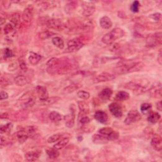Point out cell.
Listing matches in <instances>:
<instances>
[{
  "label": "cell",
  "mask_w": 162,
  "mask_h": 162,
  "mask_svg": "<svg viewBox=\"0 0 162 162\" xmlns=\"http://www.w3.org/2000/svg\"><path fill=\"white\" fill-rule=\"evenodd\" d=\"M42 59V56L41 55L34 53V52H30L29 53V61L30 62V63L32 65H38L39 61L41 60Z\"/></svg>",
  "instance_id": "d6986e66"
},
{
  "label": "cell",
  "mask_w": 162,
  "mask_h": 162,
  "mask_svg": "<svg viewBox=\"0 0 162 162\" xmlns=\"http://www.w3.org/2000/svg\"><path fill=\"white\" fill-rule=\"evenodd\" d=\"M8 98V94L7 92L5 91H1L0 92V99L1 100H7Z\"/></svg>",
  "instance_id": "681fc988"
},
{
  "label": "cell",
  "mask_w": 162,
  "mask_h": 162,
  "mask_svg": "<svg viewBox=\"0 0 162 162\" xmlns=\"http://www.w3.org/2000/svg\"><path fill=\"white\" fill-rule=\"evenodd\" d=\"M139 7H140V3L138 1H134L133 4L131 5V10H132V11L134 12V13H137L139 11Z\"/></svg>",
  "instance_id": "ee69618b"
},
{
  "label": "cell",
  "mask_w": 162,
  "mask_h": 162,
  "mask_svg": "<svg viewBox=\"0 0 162 162\" xmlns=\"http://www.w3.org/2000/svg\"><path fill=\"white\" fill-rule=\"evenodd\" d=\"M60 100V98L57 96H54V97H52V98H47L46 100H43V101H40V104L44 106H50V105H52L55 103H56L58 101H59Z\"/></svg>",
  "instance_id": "4316f807"
},
{
  "label": "cell",
  "mask_w": 162,
  "mask_h": 162,
  "mask_svg": "<svg viewBox=\"0 0 162 162\" xmlns=\"http://www.w3.org/2000/svg\"><path fill=\"white\" fill-rule=\"evenodd\" d=\"M36 131V127L35 128L34 126H30L28 127V130H27V133L29 134H32L34 133Z\"/></svg>",
  "instance_id": "f907efd6"
},
{
  "label": "cell",
  "mask_w": 162,
  "mask_h": 162,
  "mask_svg": "<svg viewBox=\"0 0 162 162\" xmlns=\"http://www.w3.org/2000/svg\"><path fill=\"white\" fill-rule=\"evenodd\" d=\"M1 25H3L4 24V23H5V20L3 19V18H1Z\"/></svg>",
  "instance_id": "6f0895ef"
},
{
  "label": "cell",
  "mask_w": 162,
  "mask_h": 162,
  "mask_svg": "<svg viewBox=\"0 0 162 162\" xmlns=\"http://www.w3.org/2000/svg\"><path fill=\"white\" fill-rule=\"evenodd\" d=\"M55 34L53 33V32L51 31H43L40 32L39 34V37L41 39L44 40V39H49L51 37H52V36H53Z\"/></svg>",
  "instance_id": "8d00e7d4"
},
{
  "label": "cell",
  "mask_w": 162,
  "mask_h": 162,
  "mask_svg": "<svg viewBox=\"0 0 162 162\" xmlns=\"http://www.w3.org/2000/svg\"><path fill=\"white\" fill-rule=\"evenodd\" d=\"M77 3L76 2L74 1H72V2H69L65 5V11L68 14H70L72 13H73L75 10L77 8Z\"/></svg>",
  "instance_id": "484cf974"
},
{
  "label": "cell",
  "mask_w": 162,
  "mask_h": 162,
  "mask_svg": "<svg viewBox=\"0 0 162 162\" xmlns=\"http://www.w3.org/2000/svg\"><path fill=\"white\" fill-rule=\"evenodd\" d=\"M143 67L141 62H134L132 63L121 64L115 69V75H121L139 72Z\"/></svg>",
  "instance_id": "7a4b0ae2"
},
{
  "label": "cell",
  "mask_w": 162,
  "mask_h": 162,
  "mask_svg": "<svg viewBox=\"0 0 162 162\" xmlns=\"http://www.w3.org/2000/svg\"><path fill=\"white\" fill-rule=\"evenodd\" d=\"M100 24L103 29L106 30L110 29L113 25L112 21L107 16H104V17L101 18L100 20Z\"/></svg>",
  "instance_id": "7402d4cb"
},
{
  "label": "cell",
  "mask_w": 162,
  "mask_h": 162,
  "mask_svg": "<svg viewBox=\"0 0 162 162\" xmlns=\"http://www.w3.org/2000/svg\"><path fill=\"white\" fill-rule=\"evenodd\" d=\"M141 119L140 113L136 110H132L128 113L127 117L124 120L125 125H131L133 123L138 122Z\"/></svg>",
  "instance_id": "9c48e42d"
},
{
  "label": "cell",
  "mask_w": 162,
  "mask_h": 162,
  "mask_svg": "<svg viewBox=\"0 0 162 162\" xmlns=\"http://www.w3.org/2000/svg\"><path fill=\"white\" fill-rule=\"evenodd\" d=\"M61 137V134H56L54 135H52V136H50L49 138L47 139V141L48 143H53V142H55L58 141Z\"/></svg>",
  "instance_id": "b9f144b4"
},
{
  "label": "cell",
  "mask_w": 162,
  "mask_h": 162,
  "mask_svg": "<svg viewBox=\"0 0 162 162\" xmlns=\"http://www.w3.org/2000/svg\"><path fill=\"white\" fill-rule=\"evenodd\" d=\"M41 154V151L36 150L34 151H29L25 155V158L29 161H34L37 160Z\"/></svg>",
  "instance_id": "44dd1931"
},
{
  "label": "cell",
  "mask_w": 162,
  "mask_h": 162,
  "mask_svg": "<svg viewBox=\"0 0 162 162\" xmlns=\"http://www.w3.org/2000/svg\"><path fill=\"white\" fill-rule=\"evenodd\" d=\"M64 119L65 122V125L68 128H72L75 124V112L72 110L70 113L65 116Z\"/></svg>",
  "instance_id": "ac0fdd59"
},
{
  "label": "cell",
  "mask_w": 162,
  "mask_h": 162,
  "mask_svg": "<svg viewBox=\"0 0 162 162\" xmlns=\"http://www.w3.org/2000/svg\"><path fill=\"white\" fill-rule=\"evenodd\" d=\"M29 137V135L27 132L25 131V129L22 128L17 133V139L19 142L24 143L25 142Z\"/></svg>",
  "instance_id": "83f0119b"
},
{
  "label": "cell",
  "mask_w": 162,
  "mask_h": 162,
  "mask_svg": "<svg viewBox=\"0 0 162 162\" xmlns=\"http://www.w3.org/2000/svg\"><path fill=\"white\" fill-rule=\"evenodd\" d=\"M20 64H19V66L20 68L21 69L22 71L23 72H26L27 70V65L26 63V61L25 60H22V58L20 59Z\"/></svg>",
  "instance_id": "f6af8a7d"
},
{
  "label": "cell",
  "mask_w": 162,
  "mask_h": 162,
  "mask_svg": "<svg viewBox=\"0 0 162 162\" xmlns=\"http://www.w3.org/2000/svg\"><path fill=\"white\" fill-rule=\"evenodd\" d=\"M98 132L108 141H115L119 137V133L110 127L101 128L100 129Z\"/></svg>",
  "instance_id": "52a82bcc"
},
{
  "label": "cell",
  "mask_w": 162,
  "mask_h": 162,
  "mask_svg": "<svg viewBox=\"0 0 162 162\" xmlns=\"http://www.w3.org/2000/svg\"><path fill=\"white\" fill-rule=\"evenodd\" d=\"M70 61L68 58H52L46 63V65L47 66V72L51 75L67 74L74 68V65Z\"/></svg>",
  "instance_id": "6da1fadb"
},
{
  "label": "cell",
  "mask_w": 162,
  "mask_h": 162,
  "mask_svg": "<svg viewBox=\"0 0 162 162\" xmlns=\"http://www.w3.org/2000/svg\"><path fill=\"white\" fill-rule=\"evenodd\" d=\"M46 153H47V156H49V158L51 159H56L60 155V153L58 152V150H56L55 148L51 149V150H47Z\"/></svg>",
  "instance_id": "d590c367"
},
{
  "label": "cell",
  "mask_w": 162,
  "mask_h": 162,
  "mask_svg": "<svg viewBox=\"0 0 162 162\" xmlns=\"http://www.w3.org/2000/svg\"><path fill=\"white\" fill-rule=\"evenodd\" d=\"M150 17L155 21L159 22L161 20V14L160 13H155L150 16Z\"/></svg>",
  "instance_id": "bcb514c9"
},
{
  "label": "cell",
  "mask_w": 162,
  "mask_h": 162,
  "mask_svg": "<svg viewBox=\"0 0 162 162\" xmlns=\"http://www.w3.org/2000/svg\"><path fill=\"white\" fill-rule=\"evenodd\" d=\"M13 56V52L12 51L9 49V48H6L5 50V56L6 58H10L12 57Z\"/></svg>",
  "instance_id": "c3c4849f"
},
{
  "label": "cell",
  "mask_w": 162,
  "mask_h": 162,
  "mask_svg": "<svg viewBox=\"0 0 162 162\" xmlns=\"http://www.w3.org/2000/svg\"><path fill=\"white\" fill-rule=\"evenodd\" d=\"M36 91L39 98V101H43L49 98V94L47 88L44 86L38 85L36 87Z\"/></svg>",
  "instance_id": "5bb4252c"
},
{
  "label": "cell",
  "mask_w": 162,
  "mask_h": 162,
  "mask_svg": "<svg viewBox=\"0 0 162 162\" xmlns=\"http://www.w3.org/2000/svg\"><path fill=\"white\" fill-rule=\"evenodd\" d=\"M151 145L152 148L157 151H160L162 150V139L160 136H154L151 141Z\"/></svg>",
  "instance_id": "2e32d148"
},
{
  "label": "cell",
  "mask_w": 162,
  "mask_h": 162,
  "mask_svg": "<svg viewBox=\"0 0 162 162\" xmlns=\"http://www.w3.org/2000/svg\"><path fill=\"white\" fill-rule=\"evenodd\" d=\"M84 43L80 38H74L68 42L67 50L69 52H76L82 48Z\"/></svg>",
  "instance_id": "ba28073f"
},
{
  "label": "cell",
  "mask_w": 162,
  "mask_h": 162,
  "mask_svg": "<svg viewBox=\"0 0 162 162\" xmlns=\"http://www.w3.org/2000/svg\"><path fill=\"white\" fill-rule=\"evenodd\" d=\"M125 34V31L120 28H115L108 33L106 34L101 39L102 42L105 44H111L116 39L124 37Z\"/></svg>",
  "instance_id": "3957f363"
},
{
  "label": "cell",
  "mask_w": 162,
  "mask_h": 162,
  "mask_svg": "<svg viewBox=\"0 0 162 162\" xmlns=\"http://www.w3.org/2000/svg\"><path fill=\"white\" fill-rule=\"evenodd\" d=\"M113 94V91L110 88H105L99 93V98L103 101L108 100Z\"/></svg>",
  "instance_id": "ffe728a7"
},
{
  "label": "cell",
  "mask_w": 162,
  "mask_h": 162,
  "mask_svg": "<svg viewBox=\"0 0 162 162\" xmlns=\"http://www.w3.org/2000/svg\"><path fill=\"white\" fill-rule=\"evenodd\" d=\"M156 108L159 111H161L162 110V105H161V101H160L156 103Z\"/></svg>",
  "instance_id": "db71d44e"
},
{
  "label": "cell",
  "mask_w": 162,
  "mask_h": 162,
  "mask_svg": "<svg viewBox=\"0 0 162 162\" xmlns=\"http://www.w3.org/2000/svg\"><path fill=\"white\" fill-rule=\"evenodd\" d=\"M33 15H34L33 8L29 6L27 7L23 11L22 15V20L26 23H29L32 20V18H33Z\"/></svg>",
  "instance_id": "9a60e30c"
},
{
  "label": "cell",
  "mask_w": 162,
  "mask_h": 162,
  "mask_svg": "<svg viewBox=\"0 0 162 162\" xmlns=\"http://www.w3.org/2000/svg\"><path fill=\"white\" fill-rule=\"evenodd\" d=\"M20 101L24 107L29 108L34 105L36 101V97L33 92L29 91L22 96Z\"/></svg>",
  "instance_id": "8992f818"
},
{
  "label": "cell",
  "mask_w": 162,
  "mask_h": 162,
  "mask_svg": "<svg viewBox=\"0 0 162 162\" xmlns=\"http://www.w3.org/2000/svg\"><path fill=\"white\" fill-rule=\"evenodd\" d=\"M10 21L15 27L17 26L20 22V15L19 13H14L11 15Z\"/></svg>",
  "instance_id": "f35d334b"
},
{
  "label": "cell",
  "mask_w": 162,
  "mask_h": 162,
  "mask_svg": "<svg viewBox=\"0 0 162 162\" xmlns=\"http://www.w3.org/2000/svg\"><path fill=\"white\" fill-rule=\"evenodd\" d=\"M15 83L19 86H24L29 83V80L24 75H18L15 78Z\"/></svg>",
  "instance_id": "d4e9b609"
},
{
  "label": "cell",
  "mask_w": 162,
  "mask_h": 162,
  "mask_svg": "<svg viewBox=\"0 0 162 162\" xmlns=\"http://www.w3.org/2000/svg\"><path fill=\"white\" fill-rule=\"evenodd\" d=\"M130 98V94L124 91H120L116 94V98L119 101H125Z\"/></svg>",
  "instance_id": "836d02e7"
},
{
  "label": "cell",
  "mask_w": 162,
  "mask_h": 162,
  "mask_svg": "<svg viewBox=\"0 0 162 162\" xmlns=\"http://www.w3.org/2000/svg\"><path fill=\"white\" fill-rule=\"evenodd\" d=\"M96 8L93 4L89 3H86L83 5V15L84 17H88L92 15L95 12Z\"/></svg>",
  "instance_id": "e0dca14e"
},
{
  "label": "cell",
  "mask_w": 162,
  "mask_h": 162,
  "mask_svg": "<svg viewBox=\"0 0 162 162\" xmlns=\"http://www.w3.org/2000/svg\"><path fill=\"white\" fill-rule=\"evenodd\" d=\"M12 128H13V124L11 123H8L6 125H2L1 128H0V131H1L2 134H3L10 131L12 129Z\"/></svg>",
  "instance_id": "60d3db41"
},
{
  "label": "cell",
  "mask_w": 162,
  "mask_h": 162,
  "mask_svg": "<svg viewBox=\"0 0 162 162\" xmlns=\"http://www.w3.org/2000/svg\"><path fill=\"white\" fill-rule=\"evenodd\" d=\"M69 142V137H65L61 140L59 141L56 144L54 145V148L56 150H61L65 148Z\"/></svg>",
  "instance_id": "f546056e"
},
{
  "label": "cell",
  "mask_w": 162,
  "mask_h": 162,
  "mask_svg": "<svg viewBox=\"0 0 162 162\" xmlns=\"http://www.w3.org/2000/svg\"><path fill=\"white\" fill-rule=\"evenodd\" d=\"M157 60H158V61L160 63V65H161V63H161L162 58H161V51L160 52V53H159V55H158V56L157 58Z\"/></svg>",
  "instance_id": "11a10c76"
},
{
  "label": "cell",
  "mask_w": 162,
  "mask_h": 162,
  "mask_svg": "<svg viewBox=\"0 0 162 162\" xmlns=\"http://www.w3.org/2000/svg\"><path fill=\"white\" fill-rule=\"evenodd\" d=\"M15 26L11 23H8L6 24L3 28V31L5 34H8L11 32L14 29Z\"/></svg>",
  "instance_id": "7bdbcfd3"
},
{
  "label": "cell",
  "mask_w": 162,
  "mask_h": 162,
  "mask_svg": "<svg viewBox=\"0 0 162 162\" xmlns=\"http://www.w3.org/2000/svg\"><path fill=\"white\" fill-rule=\"evenodd\" d=\"M77 95L79 98H80L81 100H87L90 98V94L88 92H87L86 91H83V90L78 91L77 93Z\"/></svg>",
  "instance_id": "74e56055"
},
{
  "label": "cell",
  "mask_w": 162,
  "mask_h": 162,
  "mask_svg": "<svg viewBox=\"0 0 162 162\" xmlns=\"http://www.w3.org/2000/svg\"><path fill=\"white\" fill-rule=\"evenodd\" d=\"M152 105L148 103H142L141 106V111L144 115H147L151 111Z\"/></svg>",
  "instance_id": "e575fe53"
},
{
  "label": "cell",
  "mask_w": 162,
  "mask_h": 162,
  "mask_svg": "<svg viewBox=\"0 0 162 162\" xmlns=\"http://www.w3.org/2000/svg\"><path fill=\"white\" fill-rule=\"evenodd\" d=\"M162 41L161 32H158L153 35H150L146 39V44L150 47H155L158 44H161Z\"/></svg>",
  "instance_id": "30bf717a"
},
{
  "label": "cell",
  "mask_w": 162,
  "mask_h": 162,
  "mask_svg": "<svg viewBox=\"0 0 162 162\" xmlns=\"http://www.w3.org/2000/svg\"><path fill=\"white\" fill-rule=\"evenodd\" d=\"M92 141L94 144H103L108 142V140L101 134H94L92 136Z\"/></svg>",
  "instance_id": "603a6c76"
},
{
  "label": "cell",
  "mask_w": 162,
  "mask_h": 162,
  "mask_svg": "<svg viewBox=\"0 0 162 162\" xmlns=\"http://www.w3.org/2000/svg\"><path fill=\"white\" fill-rule=\"evenodd\" d=\"M17 64L16 63H11L9 65V67H8V70H10V71H13L14 70L17 69Z\"/></svg>",
  "instance_id": "f5cc1de1"
},
{
  "label": "cell",
  "mask_w": 162,
  "mask_h": 162,
  "mask_svg": "<svg viewBox=\"0 0 162 162\" xmlns=\"http://www.w3.org/2000/svg\"><path fill=\"white\" fill-rule=\"evenodd\" d=\"M81 87V84H70L68 86H67L65 88L63 89V93H66V94H69V93H72L74 92V91H75L76 90L79 89Z\"/></svg>",
  "instance_id": "4dcf8cb0"
},
{
  "label": "cell",
  "mask_w": 162,
  "mask_h": 162,
  "mask_svg": "<svg viewBox=\"0 0 162 162\" xmlns=\"http://www.w3.org/2000/svg\"><path fill=\"white\" fill-rule=\"evenodd\" d=\"M49 119L53 122H59L62 119V116L60 113L56 111H52L49 114Z\"/></svg>",
  "instance_id": "f1b7e54d"
},
{
  "label": "cell",
  "mask_w": 162,
  "mask_h": 162,
  "mask_svg": "<svg viewBox=\"0 0 162 162\" xmlns=\"http://www.w3.org/2000/svg\"><path fill=\"white\" fill-rule=\"evenodd\" d=\"M109 110L111 114L116 118H120L123 115L121 106L117 103H112L109 105Z\"/></svg>",
  "instance_id": "7c38bea8"
},
{
  "label": "cell",
  "mask_w": 162,
  "mask_h": 162,
  "mask_svg": "<svg viewBox=\"0 0 162 162\" xmlns=\"http://www.w3.org/2000/svg\"><path fill=\"white\" fill-rule=\"evenodd\" d=\"M125 88L132 90L134 94L136 95H140L151 88V87L149 85H143L135 82H131L128 83L127 84H126V86Z\"/></svg>",
  "instance_id": "5b68a950"
},
{
  "label": "cell",
  "mask_w": 162,
  "mask_h": 162,
  "mask_svg": "<svg viewBox=\"0 0 162 162\" xmlns=\"http://www.w3.org/2000/svg\"><path fill=\"white\" fill-rule=\"evenodd\" d=\"M52 43L56 47H57L60 50H62L64 48V46H65L64 41L61 38H60L58 36L53 37L52 38Z\"/></svg>",
  "instance_id": "1f68e13d"
},
{
  "label": "cell",
  "mask_w": 162,
  "mask_h": 162,
  "mask_svg": "<svg viewBox=\"0 0 162 162\" xmlns=\"http://www.w3.org/2000/svg\"><path fill=\"white\" fill-rule=\"evenodd\" d=\"M41 25H46L48 28L53 29L58 31H61L63 30L65 28L64 24L58 19H48V18H41Z\"/></svg>",
  "instance_id": "277c9868"
},
{
  "label": "cell",
  "mask_w": 162,
  "mask_h": 162,
  "mask_svg": "<svg viewBox=\"0 0 162 162\" xmlns=\"http://www.w3.org/2000/svg\"><path fill=\"white\" fill-rule=\"evenodd\" d=\"M94 119L99 123L102 124H107L108 122V117L107 113L102 110L96 111L94 113Z\"/></svg>",
  "instance_id": "4fadbf2b"
},
{
  "label": "cell",
  "mask_w": 162,
  "mask_h": 162,
  "mask_svg": "<svg viewBox=\"0 0 162 162\" xmlns=\"http://www.w3.org/2000/svg\"><path fill=\"white\" fill-rule=\"evenodd\" d=\"M161 116L158 112L151 111L148 117V121L151 124H156L160 120Z\"/></svg>",
  "instance_id": "cb8c5ba5"
},
{
  "label": "cell",
  "mask_w": 162,
  "mask_h": 162,
  "mask_svg": "<svg viewBox=\"0 0 162 162\" xmlns=\"http://www.w3.org/2000/svg\"><path fill=\"white\" fill-rule=\"evenodd\" d=\"M77 104H78V106H79V108L80 111V112L85 113V114H86V113L89 112V106L88 104L86 103L85 101H79L77 102Z\"/></svg>",
  "instance_id": "d6a6232c"
},
{
  "label": "cell",
  "mask_w": 162,
  "mask_h": 162,
  "mask_svg": "<svg viewBox=\"0 0 162 162\" xmlns=\"http://www.w3.org/2000/svg\"><path fill=\"white\" fill-rule=\"evenodd\" d=\"M0 83H1V86L2 88H6L7 86H8L9 83L8 80L4 77L2 76L1 77V80H0Z\"/></svg>",
  "instance_id": "7dc6e473"
},
{
  "label": "cell",
  "mask_w": 162,
  "mask_h": 162,
  "mask_svg": "<svg viewBox=\"0 0 162 162\" xmlns=\"http://www.w3.org/2000/svg\"><path fill=\"white\" fill-rule=\"evenodd\" d=\"M80 113H81V116L80 115L79 116V122L82 124H88L90 122V119L88 116L85 115V113H83L82 112H80Z\"/></svg>",
  "instance_id": "ab89813d"
},
{
  "label": "cell",
  "mask_w": 162,
  "mask_h": 162,
  "mask_svg": "<svg viewBox=\"0 0 162 162\" xmlns=\"http://www.w3.org/2000/svg\"><path fill=\"white\" fill-rule=\"evenodd\" d=\"M8 117V113H3L1 114V119H7Z\"/></svg>",
  "instance_id": "9f6ffc18"
},
{
  "label": "cell",
  "mask_w": 162,
  "mask_h": 162,
  "mask_svg": "<svg viewBox=\"0 0 162 162\" xmlns=\"http://www.w3.org/2000/svg\"><path fill=\"white\" fill-rule=\"evenodd\" d=\"M116 75L113 74L109 72H103L96 76L95 78V81L96 83H105L112 80L115 79Z\"/></svg>",
  "instance_id": "8fae6325"
},
{
  "label": "cell",
  "mask_w": 162,
  "mask_h": 162,
  "mask_svg": "<svg viewBox=\"0 0 162 162\" xmlns=\"http://www.w3.org/2000/svg\"><path fill=\"white\" fill-rule=\"evenodd\" d=\"M111 45V48H110V50L111 52H114V51H116L118 50V48L119 47V44H117V43H115L113 44L112 43Z\"/></svg>",
  "instance_id": "816d5d0a"
}]
</instances>
